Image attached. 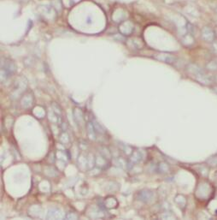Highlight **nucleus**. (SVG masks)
Listing matches in <instances>:
<instances>
[{"label":"nucleus","instance_id":"1","mask_svg":"<svg viewBox=\"0 0 217 220\" xmlns=\"http://www.w3.org/2000/svg\"><path fill=\"white\" fill-rule=\"evenodd\" d=\"M188 71L190 72L191 75H192V76H194L195 79L202 84L209 85L212 82V80H213L212 77L204 72V70H202L198 66L195 65V64H190L188 66Z\"/></svg>","mask_w":217,"mask_h":220},{"label":"nucleus","instance_id":"2","mask_svg":"<svg viewBox=\"0 0 217 220\" xmlns=\"http://www.w3.org/2000/svg\"><path fill=\"white\" fill-rule=\"evenodd\" d=\"M15 72H16V65H15L13 61L8 59H5V61H2V66H1L2 81L3 80V78H5V80L8 79Z\"/></svg>","mask_w":217,"mask_h":220},{"label":"nucleus","instance_id":"3","mask_svg":"<svg viewBox=\"0 0 217 220\" xmlns=\"http://www.w3.org/2000/svg\"><path fill=\"white\" fill-rule=\"evenodd\" d=\"M153 198H154V194L152 193V191L146 190V189L139 191L137 194V199L142 201V202H145V203L151 202L153 200Z\"/></svg>","mask_w":217,"mask_h":220},{"label":"nucleus","instance_id":"4","mask_svg":"<svg viewBox=\"0 0 217 220\" xmlns=\"http://www.w3.org/2000/svg\"><path fill=\"white\" fill-rule=\"evenodd\" d=\"M202 37L207 42H213L215 38V33L212 28L209 27H205L204 28V29L202 30Z\"/></svg>","mask_w":217,"mask_h":220},{"label":"nucleus","instance_id":"5","mask_svg":"<svg viewBox=\"0 0 217 220\" xmlns=\"http://www.w3.org/2000/svg\"><path fill=\"white\" fill-rule=\"evenodd\" d=\"M143 157H144V152L141 151H135L133 152V154L131 155L130 157V159H129V162L130 164H134L136 163H138L139 161H141L143 159Z\"/></svg>","mask_w":217,"mask_h":220},{"label":"nucleus","instance_id":"6","mask_svg":"<svg viewBox=\"0 0 217 220\" xmlns=\"http://www.w3.org/2000/svg\"><path fill=\"white\" fill-rule=\"evenodd\" d=\"M157 59L160 60V61H162V62H168V63H172L175 61V58L173 57L172 55H169V54H165V53H162V54H158L157 56L155 57Z\"/></svg>","mask_w":217,"mask_h":220},{"label":"nucleus","instance_id":"7","mask_svg":"<svg viewBox=\"0 0 217 220\" xmlns=\"http://www.w3.org/2000/svg\"><path fill=\"white\" fill-rule=\"evenodd\" d=\"M46 218H47L48 219H51V218L57 219V218H62V212H61V211L58 210V209L53 208V209H51V210L48 212Z\"/></svg>","mask_w":217,"mask_h":220},{"label":"nucleus","instance_id":"8","mask_svg":"<svg viewBox=\"0 0 217 220\" xmlns=\"http://www.w3.org/2000/svg\"><path fill=\"white\" fill-rule=\"evenodd\" d=\"M96 164L99 166V167L103 168V169H105L107 168V164H108V162H107V159L106 158H104V156H98L96 158Z\"/></svg>","mask_w":217,"mask_h":220},{"label":"nucleus","instance_id":"9","mask_svg":"<svg viewBox=\"0 0 217 220\" xmlns=\"http://www.w3.org/2000/svg\"><path fill=\"white\" fill-rule=\"evenodd\" d=\"M87 134H88L89 137L92 139V140H95L96 139V135H95V128L94 126L92 124V122H89L88 127H87Z\"/></svg>","mask_w":217,"mask_h":220},{"label":"nucleus","instance_id":"10","mask_svg":"<svg viewBox=\"0 0 217 220\" xmlns=\"http://www.w3.org/2000/svg\"><path fill=\"white\" fill-rule=\"evenodd\" d=\"M158 171H160L161 173H168V171H169V167L168 165L164 162H162L160 164H158Z\"/></svg>","mask_w":217,"mask_h":220},{"label":"nucleus","instance_id":"11","mask_svg":"<svg viewBox=\"0 0 217 220\" xmlns=\"http://www.w3.org/2000/svg\"><path fill=\"white\" fill-rule=\"evenodd\" d=\"M207 163L210 166H217V154L211 156L210 158L207 160Z\"/></svg>","mask_w":217,"mask_h":220},{"label":"nucleus","instance_id":"12","mask_svg":"<svg viewBox=\"0 0 217 220\" xmlns=\"http://www.w3.org/2000/svg\"><path fill=\"white\" fill-rule=\"evenodd\" d=\"M93 126H94V128H95V130L97 132H99V133H100V134H103V133H104V130L103 129V128L100 126V125L99 124V122H93Z\"/></svg>","mask_w":217,"mask_h":220},{"label":"nucleus","instance_id":"13","mask_svg":"<svg viewBox=\"0 0 217 220\" xmlns=\"http://www.w3.org/2000/svg\"><path fill=\"white\" fill-rule=\"evenodd\" d=\"M208 68H210V69H216L217 62H210L208 64Z\"/></svg>","mask_w":217,"mask_h":220},{"label":"nucleus","instance_id":"14","mask_svg":"<svg viewBox=\"0 0 217 220\" xmlns=\"http://www.w3.org/2000/svg\"><path fill=\"white\" fill-rule=\"evenodd\" d=\"M66 218H68V219H74V218H77V215H75V214L74 213H69L67 214V216H66Z\"/></svg>","mask_w":217,"mask_h":220}]
</instances>
